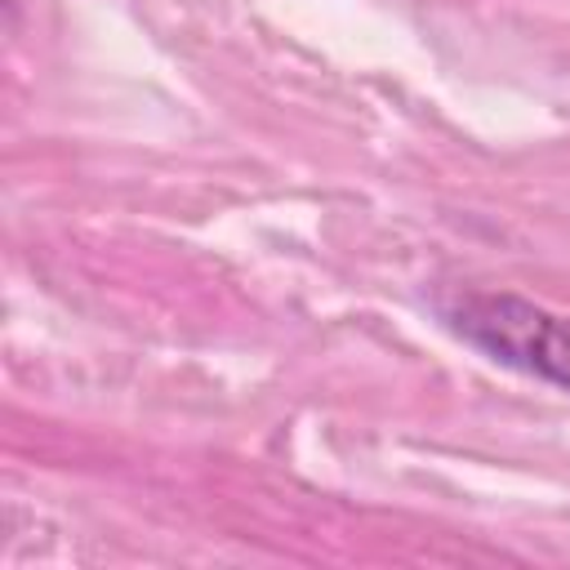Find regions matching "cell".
Returning a JSON list of instances; mask_svg holds the SVG:
<instances>
[{"label": "cell", "mask_w": 570, "mask_h": 570, "mask_svg": "<svg viewBox=\"0 0 570 570\" xmlns=\"http://www.w3.org/2000/svg\"><path fill=\"white\" fill-rule=\"evenodd\" d=\"M436 312L468 347L570 392V316L512 289H454L436 298Z\"/></svg>", "instance_id": "cell-1"}]
</instances>
